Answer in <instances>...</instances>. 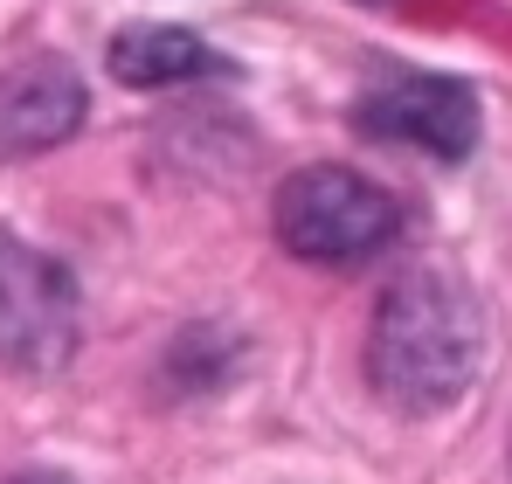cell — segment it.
<instances>
[{
	"instance_id": "cell-5",
	"label": "cell",
	"mask_w": 512,
	"mask_h": 484,
	"mask_svg": "<svg viewBox=\"0 0 512 484\" xmlns=\"http://www.w3.org/2000/svg\"><path fill=\"white\" fill-rule=\"evenodd\" d=\"M90 111L84 77L63 56H21L0 70V160H35L63 146Z\"/></svg>"
},
{
	"instance_id": "cell-4",
	"label": "cell",
	"mask_w": 512,
	"mask_h": 484,
	"mask_svg": "<svg viewBox=\"0 0 512 484\" xmlns=\"http://www.w3.org/2000/svg\"><path fill=\"white\" fill-rule=\"evenodd\" d=\"M353 125L381 146H416L429 160H471L478 146V97L457 77H423V70H395L381 77L360 104Z\"/></svg>"
},
{
	"instance_id": "cell-3",
	"label": "cell",
	"mask_w": 512,
	"mask_h": 484,
	"mask_svg": "<svg viewBox=\"0 0 512 484\" xmlns=\"http://www.w3.org/2000/svg\"><path fill=\"white\" fill-rule=\"evenodd\" d=\"M77 353V277L0 229V367L56 374Z\"/></svg>"
},
{
	"instance_id": "cell-1",
	"label": "cell",
	"mask_w": 512,
	"mask_h": 484,
	"mask_svg": "<svg viewBox=\"0 0 512 484\" xmlns=\"http://www.w3.org/2000/svg\"><path fill=\"white\" fill-rule=\"evenodd\" d=\"M485 360V305L450 270H409L381 291L367 325V381L402 415L464 402Z\"/></svg>"
},
{
	"instance_id": "cell-6",
	"label": "cell",
	"mask_w": 512,
	"mask_h": 484,
	"mask_svg": "<svg viewBox=\"0 0 512 484\" xmlns=\"http://www.w3.org/2000/svg\"><path fill=\"white\" fill-rule=\"evenodd\" d=\"M104 63H111V77L125 83V90H173V83L222 77V70H229L194 28H160V21L118 28L111 49H104Z\"/></svg>"
},
{
	"instance_id": "cell-2",
	"label": "cell",
	"mask_w": 512,
	"mask_h": 484,
	"mask_svg": "<svg viewBox=\"0 0 512 484\" xmlns=\"http://www.w3.org/2000/svg\"><path fill=\"white\" fill-rule=\"evenodd\" d=\"M277 242L298 263H326V270H353L367 256H381L402 236V208L381 180L353 173V166H305L277 187Z\"/></svg>"
}]
</instances>
